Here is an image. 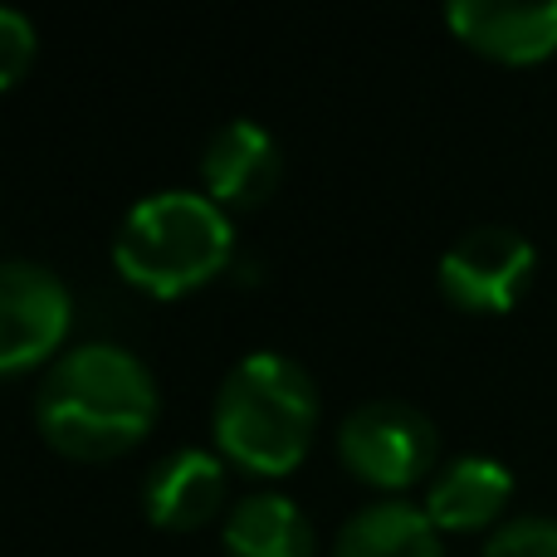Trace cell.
Here are the masks:
<instances>
[{"label":"cell","mask_w":557,"mask_h":557,"mask_svg":"<svg viewBox=\"0 0 557 557\" xmlns=\"http://www.w3.org/2000/svg\"><path fill=\"white\" fill-rule=\"evenodd\" d=\"M157 421V382L127 347L84 343L49 362L35 392V425L69 460H117L147 441Z\"/></svg>","instance_id":"6da1fadb"},{"label":"cell","mask_w":557,"mask_h":557,"mask_svg":"<svg viewBox=\"0 0 557 557\" xmlns=\"http://www.w3.org/2000/svg\"><path fill=\"white\" fill-rule=\"evenodd\" d=\"M211 421L225 460L264 480H284L304 465L318 431L313 376L284 352H250L225 372Z\"/></svg>","instance_id":"7a4b0ae2"},{"label":"cell","mask_w":557,"mask_h":557,"mask_svg":"<svg viewBox=\"0 0 557 557\" xmlns=\"http://www.w3.org/2000/svg\"><path fill=\"white\" fill-rule=\"evenodd\" d=\"M231 215L196 191L143 196L113 235V264L152 298H182L231 264Z\"/></svg>","instance_id":"3957f363"},{"label":"cell","mask_w":557,"mask_h":557,"mask_svg":"<svg viewBox=\"0 0 557 557\" xmlns=\"http://www.w3.org/2000/svg\"><path fill=\"white\" fill-rule=\"evenodd\" d=\"M337 455L372 490H411L435 470L441 435L406 401H362L337 431Z\"/></svg>","instance_id":"277c9868"},{"label":"cell","mask_w":557,"mask_h":557,"mask_svg":"<svg viewBox=\"0 0 557 557\" xmlns=\"http://www.w3.org/2000/svg\"><path fill=\"white\" fill-rule=\"evenodd\" d=\"M69 323H74V298L49 264H0V376H20L49 362L64 347Z\"/></svg>","instance_id":"5b68a950"},{"label":"cell","mask_w":557,"mask_h":557,"mask_svg":"<svg viewBox=\"0 0 557 557\" xmlns=\"http://www.w3.org/2000/svg\"><path fill=\"white\" fill-rule=\"evenodd\" d=\"M539 250L509 225H480L441 255V294L460 313H509L533 284Z\"/></svg>","instance_id":"8992f818"},{"label":"cell","mask_w":557,"mask_h":557,"mask_svg":"<svg viewBox=\"0 0 557 557\" xmlns=\"http://www.w3.org/2000/svg\"><path fill=\"white\" fill-rule=\"evenodd\" d=\"M445 25L455 39L499 64H539L557 54V0L543 5H509V0H450Z\"/></svg>","instance_id":"52a82bcc"},{"label":"cell","mask_w":557,"mask_h":557,"mask_svg":"<svg viewBox=\"0 0 557 557\" xmlns=\"http://www.w3.org/2000/svg\"><path fill=\"white\" fill-rule=\"evenodd\" d=\"M284 157L278 143L250 117H235L206 143L201 152V182L221 211H255L278 191Z\"/></svg>","instance_id":"ba28073f"},{"label":"cell","mask_w":557,"mask_h":557,"mask_svg":"<svg viewBox=\"0 0 557 557\" xmlns=\"http://www.w3.org/2000/svg\"><path fill=\"white\" fill-rule=\"evenodd\" d=\"M143 509L166 533L206 529L225 509V460L211 450H176L157 460L143 484Z\"/></svg>","instance_id":"9c48e42d"},{"label":"cell","mask_w":557,"mask_h":557,"mask_svg":"<svg viewBox=\"0 0 557 557\" xmlns=\"http://www.w3.org/2000/svg\"><path fill=\"white\" fill-rule=\"evenodd\" d=\"M513 499V474L490 455H460L425 490V519L441 533H480Z\"/></svg>","instance_id":"30bf717a"},{"label":"cell","mask_w":557,"mask_h":557,"mask_svg":"<svg viewBox=\"0 0 557 557\" xmlns=\"http://www.w3.org/2000/svg\"><path fill=\"white\" fill-rule=\"evenodd\" d=\"M333 557H445L441 529L425 519L421 504L382 499L357 509L337 529Z\"/></svg>","instance_id":"8fae6325"},{"label":"cell","mask_w":557,"mask_h":557,"mask_svg":"<svg viewBox=\"0 0 557 557\" xmlns=\"http://www.w3.org/2000/svg\"><path fill=\"white\" fill-rule=\"evenodd\" d=\"M225 557H313V523L288 494H250L225 519Z\"/></svg>","instance_id":"7c38bea8"},{"label":"cell","mask_w":557,"mask_h":557,"mask_svg":"<svg viewBox=\"0 0 557 557\" xmlns=\"http://www.w3.org/2000/svg\"><path fill=\"white\" fill-rule=\"evenodd\" d=\"M484 557H557V519L543 513H523L490 533Z\"/></svg>","instance_id":"4fadbf2b"},{"label":"cell","mask_w":557,"mask_h":557,"mask_svg":"<svg viewBox=\"0 0 557 557\" xmlns=\"http://www.w3.org/2000/svg\"><path fill=\"white\" fill-rule=\"evenodd\" d=\"M35 25H29V15H20V10L0 5V94L5 88H15L20 78L29 74V64H35Z\"/></svg>","instance_id":"5bb4252c"}]
</instances>
